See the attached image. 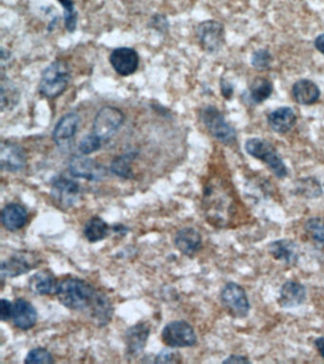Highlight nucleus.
<instances>
[{"label":"nucleus","instance_id":"obj_1","mask_svg":"<svg viewBox=\"0 0 324 364\" xmlns=\"http://www.w3.org/2000/svg\"><path fill=\"white\" fill-rule=\"evenodd\" d=\"M202 208L207 222L221 229L232 227L240 209L231 189L220 180H214L205 187Z\"/></svg>","mask_w":324,"mask_h":364},{"label":"nucleus","instance_id":"obj_2","mask_svg":"<svg viewBox=\"0 0 324 364\" xmlns=\"http://www.w3.org/2000/svg\"><path fill=\"white\" fill-rule=\"evenodd\" d=\"M98 291L88 282L67 278L58 282L56 296L64 306L72 310H89L98 295Z\"/></svg>","mask_w":324,"mask_h":364},{"label":"nucleus","instance_id":"obj_3","mask_svg":"<svg viewBox=\"0 0 324 364\" xmlns=\"http://www.w3.org/2000/svg\"><path fill=\"white\" fill-rule=\"evenodd\" d=\"M245 150L251 157L266 163L278 179H285L287 177V167L271 142L261 137H251L245 142Z\"/></svg>","mask_w":324,"mask_h":364},{"label":"nucleus","instance_id":"obj_4","mask_svg":"<svg viewBox=\"0 0 324 364\" xmlns=\"http://www.w3.org/2000/svg\"><path fill=\"white\" fill-rule=\"evenodd\" d=\"M70 78L71 72L67 63L60 60L53 62L43 72L39 86L40 94L48 99L60 96L67 90Z\"/></svg>","mask_w":324,"mask_h":364},{"label":"nucleus","instance_id":"obj_5","mask_svg":"<svg viewBox=\"0 0 324 364\" xmlns=\"http://www.w3.org/2000/svg\"><path fill=\"white\" fill-rule=\"evenodd\" d=\"M202 123L216 140L226 145L234 144L237 141L235 129L226 121L223 115L213 106L204 107L200 112Z\"/></svg>","mask_w":324,"mask_h":364},{"label":"nucleus","instance_id":"obj_6","mask_svg":"<svg viewBox=\"0 0 324 364\" xmlns=\"http://www.w3.org/2000/svg\"><path fill=\"white\" fill-rule=\"evenodd\" d=\"M221 304L228 314L236 319L247 318L250 311V299L241 285L229 282L221 291Z\"/></svg>","mask_w":324,"mask_h":364},{"label":"nucleus","instance_id":"obj_7","mask_svg":"<svg viewBox=\"0 0 324 364\" xmlns=\"http://www.w3.org/2000/svg\"><path fill=\"white\" fill-rule=\"evenodd\" d=\"M125 121L122 110L117 107L108 106L102 107L97 112L93 121V133L103 141L112 139Z\"/></svg>","mask_w":324,"mask_h":364},{"label":"nucleus","instance_id":"obj_8","mask_svg":"<svg viewBox=\"0 0 324 364\" xmlns=\"http://www.w3.org/2000/svg\"><path fill=\"white\" fill-rule=\"evenodd\" d=\"M162 339L167 346L179 349L195 345L197 336L190 323L185 321H174L164 326L162 332Z\"/></svg>","mask_w":324,"mask_h":364},{"label":"nucleus","instance_id":"obj_9","mask_svg":"<svg viewBox=\"0 0 324 364\" xmlns=\"http://www.w3.org/2000/svg\"><path fill=\"white\" fill-rule=\"evenodd\" d=\"M197 36L204 50L218 53L225 44V27L216 20L204 21L197 27Z\"/></svg>","mask_w":324,"mask_h":364},{"label":"nucleus","instance_id":"obj_10","mask_svg":"<svg viewBox=\"0 0 324 364\" xmlns=\"http://www.w3.org/2000/svg\"><path fill=\"white\" fill-rule=\"evenodd\" d=\"M40 263V258L37 253L31 252H18L5 260L1 265L2 278H13L25 274L36 269Z\"/></svg>","mask_w":324,"mask_h":364},{"label":"nucleus","instance_id":"obj_11","mask_svg":"<svg viewBox=\"0 0 324 364\" xmlns=\"http://www.w3.org/2000/svg\"><path fill=\"white\" fill-rule=\"evenodd\" d=\"M72 176L90 182H97L106 176V170L93 159L74 156L69 163Z\"/></svg>","mask_w":324,"mask_h":364},{"label":"nucleus","instance_id":"obj_12","mask_svg":"<svg viewBox=\"0 0 324 364\" xmlns=\"http://www.w3.org/2000/svg\"><path fill=\"white\" fill-rule=\"evenodd\" d=\"M110 63L120 76H129L139 67V56L131 48H118L110 53Z\"/></svg>","mask_w":324,"mask_h":364},{"label":"nucleus","instance_id":"obj_13","mask_svg":"<svg viewBox=\"0 0 324 364\" xmlns=\"http://www.w3.org/2000/svg\"><path fill=\"white\" fill-rule=\"evenodd\" d=\"M53 198L61 207L71 208L77 203L80 196L79 185L74 180L65 177H59L53 180L52 187Z\"/></svg>","mask_w":324,"mask_h":364},{"label":"nucleus","instance_id":"obj_14","mask_svg":"<svg viewBox=\"0 0 324 364\" xmlns=\"http://www.w3.org/2000/svg\"><path fill=\"white\" fill-rule=\"evenodd\" d=\"M80 117L77 113H67L59 120L53 132V140L58 147H70L79 128Z\"/></svg>","mask_w":324,"mask_h":364},{"label":"nucleus","instance_id":"obj_15","mask_svg":"<svg viewBox=\"0 0 324 364\" xmlns=\"http://www.w3.org/2000/svg\"><path fill=\"white\" fill-rule=\"evenodd\" d=\"M0 163L5 171H20L26 166V153L18 144L11 142H2L0 147Z\"/></svg>","mask_w":324,"mask_h":364},{"label":"nucleus","instance_id":"obj_16","mask_svg":"<svg viewBox=\"0 0 324 364\" xmlns=\"http://www.w3.org/2000/svg\"><path fill=\"white\" fill-rule=\"evenodd\" d=\"M267 250L275 260L285 264V265L292 266L298 262L299 247L293 240H275V241L269 243Z\"/></svg>","mask_w":324,"mask_h":364},{"label":"nucleus","instance_id":"obj_17","mask_svg":"<svg viewBox=\"0 0 324 364\" xmlns=\"http://www.w3.org/2000/svg\"><path fill=\"white\" fill-rule=\"evenodd\" d=\"M307 298L304 285L296 281H287L282 285L278 303L283 309H295L302 306Z\"/></svg>","mask_w":324,"mask_h":364},{"label":"nucleus","instance_id":"obj_18","mask_svg":"<svg viewBox=\"0 0 324 364\" xmlns=\"http://www.w3.org/2000/svg\"><path fill=\"white\" fill-rule=\"evenodd\" d=\"M150 333V326L145 323H137L127 330L125 342L127 352L129 356L134 357L144 350Z\"/></svg>","mask_w":324,"mask_h":364},{"label":"nucleus","instance_id":"obj_19","mask_svg":"<svg viewBox=\"0 0 324 364\" xmlns=\"http://www.w3.org/2000/svg\"><path fill=\"white\" fill-rule=\"evenodd\" d=\"M175 246L186 256L195 255L202 249L201 234L194 228L186 227L176 234L174 239Z\"/></svg>","mask_w":324,"mask_h":364},{"label":"nucleus","instance_id":"obj_20","mask_svg":"<svg viewBox=\"0 0 324 364\" xmlns=\"http://www.w3.org/2000/svg\"><path fill=\"white\" fill-rule=\"evenodd\" d=\"M12 319L16 328L28 330L37 323V310L28 301L18 299L13 304Z\"/></svg>","mask_w":324,"mask_h":364},{"label":"nucleus","instance_id":"obj_21","mask_svg":"<svg viewBox=\"0 0 324 364\" xmlns=\"http://www.w3.org/2000/svg\"><path fill=\"white\" fill-rule=\"evenodd\" d=\"M267 120L273 131L285 134L296 126L297 115L295 110L291 107H282L270 113Z\"/></svg>","mask_w":324,"mask_h":364},{"label":"nucleus","instance_id":"obj_22","mask_svg":"<svg viewBox=\"0 0 324 364\" xmlns=\"http://www.w3.org/2000/svg\"><path fill=\"white\" fill-rule=\"evenodd\" d=\"M292 94L298 104L302 106H311L320 99V90L313 81L302 79L294 83Z\"/></svg>","mask_w":324,"mask_h":364},{"label":"nucleus","instance_id":"obj_23","mask_svg":"<svg viewBox=\"0 0 324 364\" xmlns=\"http://www.w3.org/2000/svg\"><path fill=\"white\" fill-rule=\"evenodd\" d=\"M28 212L20 204L11 203L4 208L1 214L2 224L8 231L20 230L28 221Z\"/></svg>","mask_w":324,"mask_h":364},{"label":"nucleus","instance_id":"obj_24","mask_svg":"<svg viewBox=\"0 0 324 364\" xmlns=\"http://www.w3.org/2000/svg\"><path fill=\"white\" fill-rule=\"evenodd\" d=\"M58 282L52 272L41 271L30 278L29 288L32 292L37 295H50L56 293Z\"/></svg>","mask_w":324,"mask_h":364},{"label":"nucleus","instance_id":"obj_25","mask_svg":"<svg viewBox=\"0 0 324 364\" xmlns=\"http://www.w3.org/2000/svg\"><path fill=\"white\" fill-rule=\"evenodd\" d=\"M89 311L91 319L99 325H105L112 320L113 309L110 299L105 294L99 292Z\"/></svg>","mask_w":324,"mask_h":364},{"label":"nucleus","instance_id":"obj_26","mask_svg":"<svg viewBox=\"0 0 324 364\" xmlns=\"http://www.w3.org/2000/svg\"><path fill=\"white\" fill-rule=\"evenodd\" d=\"M109 233V225L101 217L91 218L84 228L86 238L91 243L101 241Z\"/></svg>","mask_w":324,"mask_h":364},{"label":"nucleus","instance_id":"obj_27","mask_svg":"<svg viewBox=\"0 0 324 364\" xmlns=\"http://www.w3.org/2000/svg\"><path fill=\"white\" fill-rule=\"evenodd\" d=\"M304 230L305 234L314 244L324 249V217L309 218L305 221Z\"/></svg>","mask_w":324,"mask_h":364},{"label":"nucleus","instance_id":"obj_28","mask_svg":"<svg viewBox=\"0 0 324 364\" xmlns=\"http://www.w3.org/2000/svg\"><path fill=\"white\" fill-rule=\"evenodd\" d=\"M135 158H136V153L134 152L119 156L110 164V171L116 176L123 177V179H132L134 171H132L131 163Z\"/></svg>","mask_w":324,"mask_h":364},{"label":"nucleus","instance_id":"obj_29","mask_svg":"<svg viewBox=\"0 0 324 364\" xmlns=\"http://www.w3.org/2000/svg\"><path fill=\"white\" fill-rule=\"evenodd\" d=\"M273 85L266 78L259 77L250 86V99L254 104H261L272 95Z\"/></svg>","mask_w":324,"mask_h":364},{"label":"nucleus","instance_id":"obj_30","mask_svg":"<svg viewBox=\"0 0 324 364\" xmlns=\"http://www.w3.org/2000/svg\"><path fill=\"white\" fill-rule=\"evenodd\" d=\"M64 9L65 27L67 31L74 32L77 29L78 15L72 0H58Z\"/></svg>","mask_w":324,"mask_h":364},{"label":"nucleus","instance_id":"obj_31","mask_svg":"<svg viewBox=\"0 0 324 364\" xmlns=\"http://www.w3.org/2000/svg\"><path fill=\"white\" fill-rule=\"evenodd\" d=\"M273 58L271 53L264 48L254 51L251 56V65L257 71L263 72L268 69L271 66Z\"/></svg>","mask_w":324,"mask_h":364},{"label":"nucleus","instance_id":"obj_32","mask_svg":"<svg viewBox=\"0 0 324 364\" xmlns=\"http://www.w3.org/2000/svg\"><path fill=\"white\" fill-rule=\"evenodd\" d=\"M102 140L93 133L81 140L79 151L83 155H90L101 148Z\"/></svg>","mask_w":324,"mask_h":364},{"label":"nucleus","instance_id":"obj_33","mask_svg":"<svg viewBox=\"0 0 324 364\" xmlns=\"http://www.w3.org/2000/svg\"><path fill=\"white\" fill-rule=\"evenodd\" d=\"M25 363L50 364L55 363V360H53L52 354L47 349L39 347V349H32L28 353Z\"/></svg>","mask_w":324,"mask_h":364},{"label":"nucleus","instance_id":"obj_34","mask_svg":"<svg viewBox=\"0 0 324 364\" xmlns=\"http://www.w3.org/2000/svg\"><path fill=\"white\" fill-rule=\"evenodd\" d=\"M182 355L179 351L174 349V347L162 350L156 357V363H182Z\"/></svg>","mask_w":324,"mask_h":364},{"label":"nucleus","instance_id":"obj_35","mask_svg":"<svg viewBox=\"0 0 324 364\" xmlns=\"http://www.w3.org/2000/svg\"><path fill=\"white\" fill-rule=\"evenodd\" d=\"M13 304L6 299H2L0 303V318L4 322L10 320L13 315Z\"/></svg>","mask_w":324,"mask_h":364},{"label":"nucleus","instance_id":"obj_36","mask_svg":"<svg viewBox=\"0 0 324 364\" xmlns=\"http://www.w3.org/2000/svg\"><path fill=\"white\" fill-rule=\"evenodd\" d=\"M223 363H250L251 360L247 356L233 354L226 358Z\"/></svg>","mask_w":324,"mask_h":364},{"label":"nucleus","instance_id":"obj_37","mask_svg":"<svg viewBox=\"0 0 324 364\" xmlns=\"http://www.w3.org/2000/svg\"><path fill=\"white\" fill-rule=\"evenodd\" d=\"M221 94L226 99H231L233 95V86L225 79L221 81Z\"/></svg>","mask_w":324,"mask_h":364},{"label":"nucleus","instance_id":"obj_38","mask_svg":"<svg viewBox=\"0 0 324 364\" xmlns=\"http://www.w3.org/2000/svg\"><path fill=\"white\" fill-rule=\"evenodd\" d=\"M314 44L315 48L320 51L321 55H324V34H321L316 37Z\"/></svg>","mask_w":324,"mask_h":364},{"label":"nucleus","instance_id":"obj_39","mask_svg":"<svg viewBox=\"0 0 324 364\" xmlns=\"http://www.w3.org/2000/svg\"><path fill=\"white\" fill-rule=\"evenodd\" d=\"M315 346L317 349L318 354L321 358H324V337H318L315 339Z\"/></svg>","mask_w":324,"mask_h":364}]
</instances>
